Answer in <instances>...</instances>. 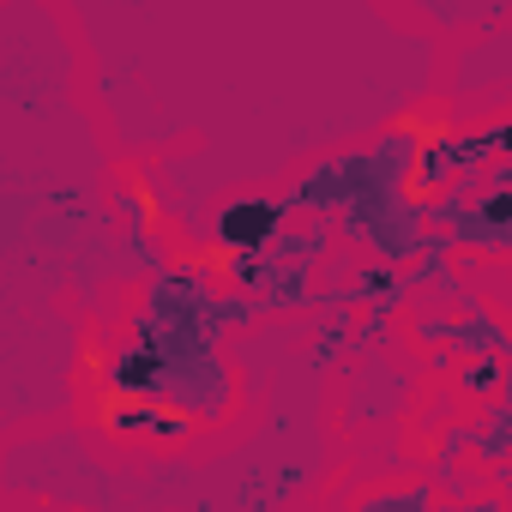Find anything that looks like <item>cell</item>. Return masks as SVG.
I'll return each mask as SVG.
<instances>
[{"instance_id": "6da1fadb", "label": "cell", "mask_w": 512, "mask_h": 512, "mask_svg": "<svg viewBox=\"0 0 512 512\" xmlns=\"http://www.w3.org/2000/svg\"><path fill=\"white\" fill-rule=\"evenodd\" d=\"M272 223H278V211H272V205H241V211H229V217H223V235H229V241H253V235H266Z\"/></svg>"}]
</instances>
